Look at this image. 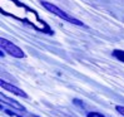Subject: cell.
Returning a JSON list of instances; mask_svg holds the SVG:
<instances>
[{
    "label": "cell",
    "mask_w": 124,
    "mask_h": 117,
    "mask_svg": "<svg viewBox=\"0 0 124 117\" xmlns=\"http://www.w3.org/2000/svg\"><path fill=\"white\" fill-rule=\"evenodd\" d=\"M41 5L44 6L46 10L52 11L53 14H55V15H58L59 18H62L63 20H67L68 23L75 24V25H79V27H84V24H83L80 20H78V19H75V18H71V17L68 15L65 11H63L62 9H59L58 6H55L54 4H50V3H48V1H41Z\"/></svg>",
    "instance_id": "obj_1"
},
{
    "label": "cell",
    "mask_w": 124,
    "mask_h": 117,
    "mask_svg": "<svg viewBox=\"0 0 124 117\" xmlns=\"http://www.w3.org/2000/svg\"><path fill=\"white\" fill-rule=\"evenodd\" d=\"M0 45H1V49H4L9 55H11V57H14V58H24V57H25L24 52H23V50H21L18 45L13 44L11 42L6 40V39H3V38L0 39Z\"/></svg>",
    "instance_id": "obj_2"
},
{
    "label": "cell",
    "mask_w": 124,
    "mask_h": 117,
    "mask_svg": "<svg viewBox=\"0 0 124 117\" xmlns=\"http://www.w3.org/2000/svg\"><path fill=\"white\" fill-rule=\"evenodd\" d=\"M0 86H1L4 90L9 91V92H11V93H14V94H16V96H19V97L26 98V93H25L24 91H21L20 88H18V87H15V86H11V84H9V83H6L5 81H3V79L0 81Z\"/></svg>",
    "instance_id": "obj_3"
},
{
    "label": "cell",
    "mask_w": 124,
    "mask_h": 117,
    "mask_svg": "<svg viewBox=\"0 0 124 117\" xmlns=\"http://www.w3.org/2000/svg\"><path fill=\"white\" fill-rule=\"evenodd\" d=\"M1 99H5V102H6V103L11 105L14 108H18V109H20V111H24V107L21 106V105L16 103V102H14V101H11V99H9V98H6L5 96H1Z\"/></svg>",
    "instance_id": "obj_4"
},
{
    "label": "cell",
    "mask_w": 124,
    "mask_h": 117,
    "mask_svg": "<svg viewBox=\"0 0 124 117\" xmlns=\"http://www.w3.org/2000/svg\"><path fill=\"white\" fill-rule=\"evenodd\" d=\"M115 108H116V111H118L122 116H124V107L123 106H116Z\"/></svg>",
    "instance_id": "obj_5"
},
{
    "label": "cell",
    "mask_w": 124,
    "mask_h": 117,
    "mask_svg": "<svg viewBox=\"0 0 124 117\" xmlns=\"http://www.w3.org/2000/svg\"><path fill=\"white\" fill-rule=\"evenodd\" d=\"M88 117H101L100 115H98V113H89L88 115Z\"/></svg>",
    "instance_id": "obj_6"
}]
</instances>
